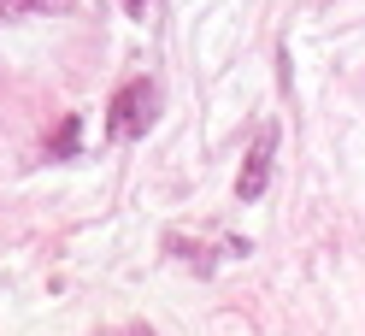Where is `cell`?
I'll return each instance as SVG.
<instances>
[{"label":"cell","instance_id":"6da1fadb","mask_svg":"<svg viewBox=\"0 0 365 336\" xmlns=\"http://www.w3.org/2000/svg\"><path fill=\"white\" fill-rule=\"evenodd\" d=\"M148 124H153V83L135 77V83H124L112 95V136L135 142V136H148Z\"/></svg>","mask_w":365,"mask_h":336},{"label":"cell","instance_id":"7a4b0ae2","mask_svg":"<svg viewBox=\"0 0 365 336\" xmlns=\"http://www.w3.org/2000/svg\"><path fill=\"white\" fill-rule=\"evenodd\" d=\"M271 160H277V130H259L254 148L242 160V177H236V200H259L265 183H271Z\"/></svg>","mask_w":365,"mask_h":336},{"label":"cell","instance_id":"3957f363","mask_svg":"<svg viewBox=\"0 0 365 336\" xmlns=\"http://www.w3.org/2000/svg\"><path fill=\"white\" fill-rule=\"evenodd\" d=\"M77 136H83V124H77V112H71V118L59 124V136H53V160H71V153H77Z\"/></svg>","mask_w":365,"mask_h":336},{"label":"cell","instance_id":"277c9868","mask_svg":"<svg viewBox=\"0 0 365 336\" xmlns=\"http://www.w3.org/2000/svg\"><path fill=\"white\" fill-rule=\"evenodd\" d=\"M48 6H65V0H0V18H24V12H48Z\"/></svg>","mask_w":365,"mask_h":336},{"label":"cell","instance_id":"5b68a950","mask_svg":"<svg viewBox=\"0 0 365 336\" xmlns=\"http://www.w3.org/2000/svg\"><path fill=\"white\" fill-rule=\"evenodd\" d=\"M124 6H130L135 18H148V0H124Z\"/></svg>","mask_w":365,"mask_h":336}]
</instances>
